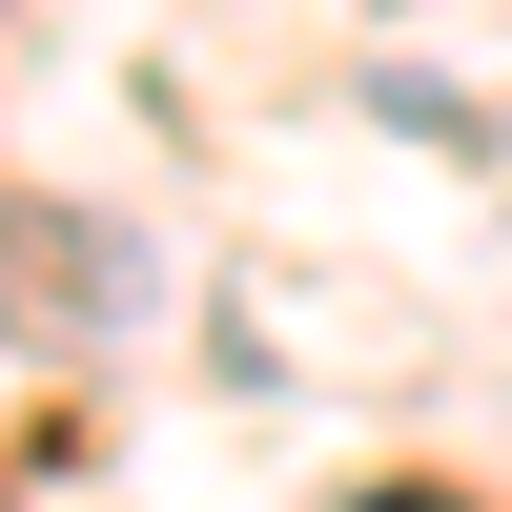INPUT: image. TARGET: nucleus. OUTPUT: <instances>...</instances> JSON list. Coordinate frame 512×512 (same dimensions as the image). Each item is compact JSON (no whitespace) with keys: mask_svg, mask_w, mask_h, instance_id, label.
<instances>
[{"mask_svg":"<svg viewBox=\"0 0 512 512\" xmlns=\"http://www.w3.org/2000/svg\"><path fill=\"white\" fill-rule=\"evenodd\" d=\"M369 512H451V492H369Z\"/></svg>","mask_w":512,"mask_h":512,"instance_id":"nucleus-1","label":"nucleus"}]
</instances>
